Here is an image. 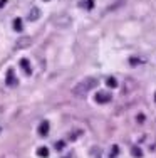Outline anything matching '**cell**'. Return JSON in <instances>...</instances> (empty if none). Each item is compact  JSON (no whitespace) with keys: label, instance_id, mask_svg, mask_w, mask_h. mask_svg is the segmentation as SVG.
I'll return each mask as SVG.
<instances>
[{"label":"cell","instance_id":"cell-1","mask_svg":"<svg viewBox=\"0 0 156 158\" xmlns=\"http://www.w3.org/2000/svg\"><path fill=\"white\" fill-rule=\"evenodd\" d=\"M98 82L99 81L96 77H84L82 81H79L72 88V94L76 96V98H84L89 91H92V89L98 86Z\"/></svg>","mask_w":156,"mask_h":158},{"label":"cell","instance_id":"cell-2","mask_svg":"<svg viewBox=\"0 0 156 158\" xmlns=\"http://www.w3.org/2000/svg\"><path fill=\"white\" fill-rule=\"evenodd\" d=\"M52 24L57 29H67L69 25L72 24V19H70L67 14H61V15H55L52 19Z\"/></svg>","mask_w":156,"mask_h":158},{"label":"cell","instance_id":"cell-3","mask_svg":"<svg viewBox=\"0 0 156 158\" xmlns=\"http://www.w3.org/2000/svg\"><path fill=\"white\" fill-rule=\"evenodd\" d=\"M30 44H32V37L24 35V37H18V39H17V42H15V46H14V49H15V51H20V49L29 47Z\"/></svg>","mask_w":156,"mask_h":158},{"label":"cell","instance_id":"cell-4","mask_svg":"<svg viewBox=\"0 0 156 158\" xmlns=\"http://www.w3.org/2000/svg\"><path fill=\"white\" fill-rule=\"evenodd\" d=\"M96 103L98 104H106V103H109L111 101V94L109 93H106V91H99L98 94H96Z\"/></svg>","mask_w":156,"mask_h":158},{"label":"cell","instance_id":"cell-5","mask_svg":"<svg viewBox=\"0 0 156 158\" xmlns=\"http://www.w3.org/2000/svg\"><path fill=\"white\" fill-rule=\"evenodd\" d=\"M39 17H40V9H39V7H32V9L29 10V14H27V20L34 22Z\"/></svg>","mask_w":156,"mask_h":158},{"label":"cell","instance_id":"cell-6","mask_svg":"<svg viewBox=\"0 0 156 158\" xmlns=\"http://www.w3.org/2000/svg\"><path fill=\"white\" fill-rule=\"evenodd\" d=\"M49 130H50V125H49V121H42L39 125V136H47L49 135Z\"/></svg>","mask_w":156,"mask_h":158},{"label":"cell","instance_id":"cell-7","mask_svg":"<svg viewBox=\"0 0 156 158\" xmlns=\"http://www.w3.org/2000/svg\"><path fill=\"white\" fill-rule=\"evenodd\" d=\"M7 86H15L17 84V77L14 76V69H9L7 71V79H5Z\"/></svg>","mask_w":156,"mask_h":158},{"label":"cell","instance_id":"cell-8","mask_svg":"<svg viewBox=\"0 0 156 158\" xmlns=\"http://www.w3.org/2000/svg\"><path fill=\"white\" fill-rule=\"evenodd\" d=\"M20 67H22V71H24L27 76H30V74H32V67H30V64H29L27 59H20Z\"/></svg>","mask_w":156,"mask_h":158},{"label":"cell","instance_id":"cell-9","mask_svg":"<svg viewBox=\"0 0 156 158\" xmlns=\"http://www.w3.org/2000/svg\"><path fill=\"white\" fill-rule=\"evenodd\" d=\"M134 88H136L134 81H133V79H126V86L122 88V93H131Z\"/></svg>","mask_w":156,"mask_h":158},{"label":"cell","instance_id":"cell-10","mask_svg":"<svg viewBox=\"0 0 156 158\" xmlns=\"http://www.w3.org/2000/svg\"><path fill=\"white\" fill-rule=\"evenodd\" d=\"M37 156L47 158V156H49V148H46V146H40V148H37Z\"/></svg>","mask_w":156,"mask_h":158},{"label":"cell","instance_id":"cell-11","mask_svg":"<svg viewBox=\"0 0 156 158\" xmlns=\"http://www.w3.org/2000/svg\"><path fill=\"white\" fill-rule=\"evenodd\" d=\"M14 31H15V32H22V31H24L22 19H15V20H14Z\"/></svg>","mask_w":156,"mask_h":158},{"label":"cell","instance_id":"cell-12","mask_svg":"<svg viewBox=\"0 0 156 158\" xmlns=\"http://www.w3.org/2000/svg\"><path fill=\"white\" fill-rule=\"evenodd\" d=\"M131 155L134 158H141V156H143V152H141V148H138V146H133V148H131Z\"/></svg>","mask_w":156,"mask_h":158},{"label":"cell","instance_id":"cell-13","mask_svg":"<svg viewBox=\"0 0 156 158\" xmlns=\"http://www.w3.org/2000/svg\"><path fill=\"white\" fill-rule=\"evenodd\" d=\"M106 84L109 86V88H118V81H116V77H107V79H106Z\"/></svg>","mask_w":156,"mask_h":158},{"label":"cell","instance_id":"cell-14","mask_svg":"<svg viewBox=\"0 0 156 158\" xmlns=\"http://www.w3.org/2000/svg\"><path fill=\"white\" fill-rule=\"evenodd\" d=\"M64 146H66L64 141H55V150H62Z\"/></svg>","mask_w":156,"mask_h":158},{"label":"cell","instance_id":"cell-15","mask_svg":"<svg viewBox=\"0 0 156 158\" xmlns=\"http://www.w3.org/2000/svg\"><path fill=\"white\" fill-rule=\"evenodd\" d=\"M118 152H119V148H118V146L114 145V146H113V152L109 153V155H111V158H114V156H116V155H118Z\"/></svg>","mask_w":156,"mask_h":158},{"label":"cell","instance_id":"cell-16","mask_svg":"<svg viewBox=\"0 0 156 158\" xmlns=\"http://www.w3.org/2000/svg\"><path fill=\"white\" fill-rule=\"evenodd\" d=\"M129 62H131V66H136V64H139V59H136V57H131V59H129Z\"/></svg>","mask_w":156,"mask_h":158},{"label":"cell","instance_id":"cell-17","mask_svg":"<svg viewBox=\"0 0 156 158\" xmlns=\"http://www.w3.org/2000/svg\"><path fill=\"white\" fill-rule=\"evenodd\" d=\"M7 2H9V0H0V9H2V7H5Z\"/></svg>","mask_w":156,"mask_h":158},{"label":"cell","instance_id":"cell-18","mask_svg":"<svg viewBox=\"0 0 156 158\" xmlns=\"http://www.w3.org/2000/svg\"><path fill=\"white\" fill-rule=\"evenodd\" d=\"M86 7H87V9H92V0H87V2H86Z\"/></svg>","mask_w":156,"mask_h":158},{"label":"cell","instance_id":"cell-19","mask_svg":"<svg viewBox=\"0 0 156 158\" xmlns=\"http://www.w3.org/2000/svg\"><path fill=\"white\" fill-rule=\"evenodd\" d=\"M138 121H139V123L144 121V114H139V116H138Z\"/></svg>","mask_w":156,"mask_h":158},{"label":"cell","instance_id":"cell-20","mask_svg":"<svg viewBox=\"0 0 156 158\" xmlns=\"http://www.w3.org/2000/svg\"><path fill=\"white\" fill-rule=\"evenodd\" d=\"M154 101H156V93H154Z\"/></svg>","mask_w":156,"mask_h":158}]
</instances>
